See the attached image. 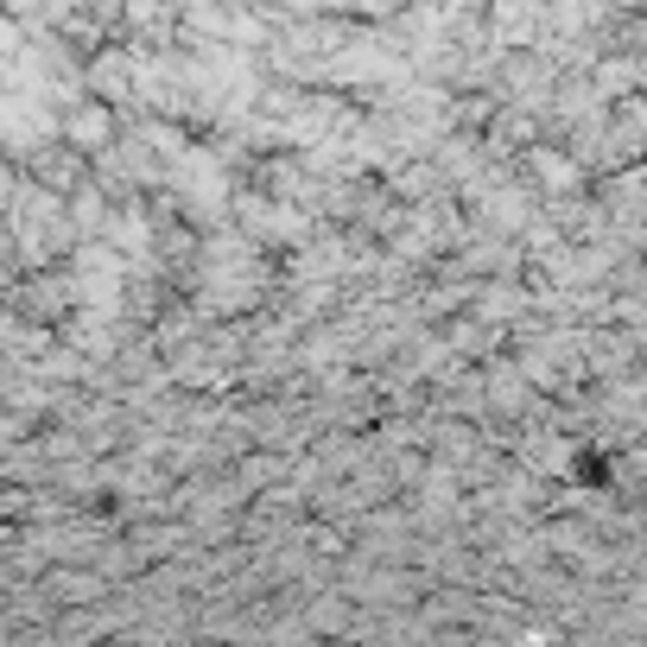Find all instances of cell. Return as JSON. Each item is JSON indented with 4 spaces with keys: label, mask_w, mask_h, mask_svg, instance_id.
<instances>
[{
    "label": "cell",
    "mask_w": 647,
    "mask_h": 647,
    "mask_svg": "<svg viewBox=\"0 0 647 647\" xmlns=\"http://www.w3.org/2000/svg\"><path fill=\"white\" fill-rule=\"evenodd\" d=\"M527 20H533V0H495V26L508 32V39H520Z\"/></svg>",
    "instance_id": "4"
},
{
    "label": "cell",
    "mask_w": 647,
    "mask_h": 647,
    "mask_svg": "<svg viewBox=\"0 0 647 647\" xmlns=\"http://www.w3.org/2000/svg\"><path fill=\"white\" fill-rule=\"evenodd\" d=\"M533 172H540V184H552L559 197L578 191V179H584V172H578V159H559V153H533Z\"/></svg>",
    "instance_id": "3"
},
{
    "label": "cell",
    "mask_w": 647,
    "mask_h": 647,
    "mask_svg": "<svg viewBox=\"0 0 647 647\" xmlns=\"http://www.w3.org/2000/svg\"><path fill=\"white\" fill-rule=\"evenodd\" d=\"M64 133H71L77 147H108V133H115V121H108V108H77V115L64 121Z\"/></svg>",
    "instance_id": "2"
},
{
    "label": "cell",
    "mask_w": 647,
    "mask_h": 647,
    "mask_svg": "<svg viewBox=\"0 0 647 647\" xmlns=\"http://www.w3.org/2000/svg\"><path fill=\"white\" fill-rule=\"evenodd\" d=\"M179 184H184V204L197 209H216L223 204V191H229V184H223V165H216V159L209 153H179Z\"/></svg>",
    "instance_id": "1"
}]
</instances>
